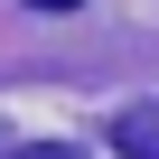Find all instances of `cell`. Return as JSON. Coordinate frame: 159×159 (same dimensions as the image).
Here are the masks:
<instances>
[{
    "label": "cell",
    "mask_w": 159,
    "mask_h": 159,
    "mask_svg": "<svg viewBox=\"0 0 159 159\" xmlns=\"http://www.w3.org/2000/svg\"><path fill=\"white\" fill-rule=\"evenodd\" d=\"M112 150H122V159H159V103H131V112L112 122Z\"/></svg>",
    "instance_id": "1"
},
{
    "label": "cell",
    "mask_w": 159,
    "mask_h": 159,
    "mask_svg": "<svg viewBox=\"0 0 159 159\" xmlns=\"http://www.w3.org/2000/svg\"><path fill=\"white\" fill-rule=\"evenodd\" d=\"M28 10H75V0H28Z\"/></svg>",
    "instance_id": "2"
}]
</instances>
